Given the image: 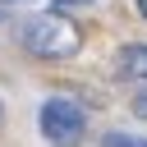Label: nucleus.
<instances>
[{"mask_svg": "<svg viewBox=\"0 0 147 147\" xmlns=\"http://www.w3.org/2000/svg\"><path fill=\"white\" fill-rule=\"evenodd\" d=\"M18 46H23L32 60H69V55H78V46H83V28H78L69 14H60V9L32 14V18L18 28Z\"/></svg>", "mask_w": 147, "mask_h": 147, "instance_id": "1", "label": "nucleus"}, {"mask_svg": "<svg viewBox=\"0 0 147 147\" xmlns=\"http://www.w3.org/2000/svg\"><path fill=\"white\" fill-rule=\"evenodd\" d=\"M0 119H5V101H0Z\"/></svg>", "mask_w": 147, "mask_h": 147, "instance_id": "7", "label": "nucleus"}, {"mask_svg": "<svg viewBox=\"0 0 147 147\" xmlns=\"http://www.w3.org/2000/svg\"><path fill=\"white\" fill-rule=\"evenodd\" d=\"M119 78L133 87H147V41H129L119 51Z\"/></svg>", "mask_w": 147, "mask_h": 147, "instance_id": "3", "label": "nucleus"}, {"mask_svg": "<svg viewBox=\"0 0 147 147\" xmlns=\"http://www.w3.org/2000/svg\"><path fill=\"white\" fill-rule=\"evenodd\" d=\"M37 124H41V138L51 147H78L87 138V110L74 96H46L37 110Z\"/></svg>", "mask_w": 147, "mask_h": 147, "instance_id": "2", "label": "nucleus"}, {"mask_svg": "<svg viewBox=\"0 0 147 147\" xmlns=\"http://www.w3.org/2000/svg\"><path fill=\"white\" fill-rule=\"evenodd\" d=\"M64 5H74V0H55V9H64Z\"/></svg>", "mask_w": 147, "mask_h": 147, "instance_id": "6", "label": "nucleus"}, {"mask_svg": "<svg viewBox=\"0 0 147 147\" xmlns=\"http://www.w3.org/2000/svg\"><path fill=\"white\" fill-rule=\"evenodd\" d=\"M133 5H138V14H142V18H147V0H133Z\"/></svg>", "mask_w": 147, "mask_h": 147, "instance_id": "5", "label": "nucleus"}, {"mask_svg": "<svg viewBox=\"0 0 147 147\" xmlns=\"http://www.w3.org/2000/svg\"><path fill=\"white\" fill-rule=\"evenodd\" d=\"M101 147H147V138H138V133H106Z\"/></svg>", "mask_w": 147, "mask_h": 147, "instance_id": "4", "label": "nucleus"}]
</instances>
